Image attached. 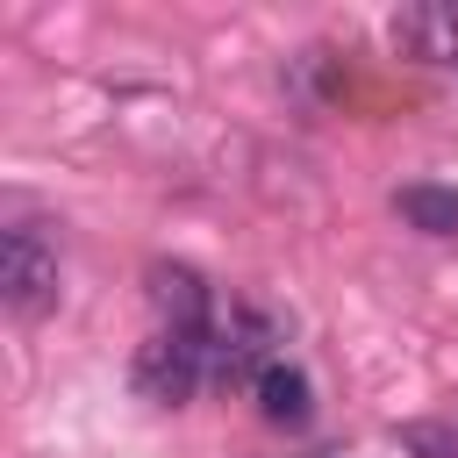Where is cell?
Wrapping results in <instances>:
<instances>
[{"label": "cell", "instance_id": "6da1fadb", "mask_svg": "<svg viewBox=\"0 0 458 458\" xmlns=\"http://www.w3.org/2000/svg\"><path fill=\"white\" fill-rule=\"evenodd\" d=\"M208 372H215V336H172V329H157V336L136 344V358H129V386H136L150 408H186Z\"/></svg>", "mask_w": 458, "mask_h": 458}, {"label": "cell", "instance_id": "277c9868", "mask_svg": "<svg viewBox=\"0 0 458 458\" xmlns=\"http://www.w3.org/2000/svg\"><path fill=\"white\" fill-rule=\"evenodd\" d=\"M250 401H258V415H265L272 429H301V422L315 415V386H308V372H301L293 358H272V365L250 379Z\"/></svg>", "mask_w": 458, "mask_h": 458}, {"label": "cell", "instance_id": "3957f363", "mask_svg": "<svg viewBox=\"0 0 458 458\" xmlns=\"http://www.w3.org/2000/svg\"><path fill=\"white\" fill-rule=\"evenodd\" d=\"M143 301L157 308V329H172V336H215V286L193 265L157 258L143 272Z\"/></svg>", "mask_w": 458, "mask_h": 458}, {"label": "cell", "instance_id": "5b68a950", "mask_svg": "<svg viewBox=\"0 0 458 458\" xmlns=\"http://www.w3.org/2000/svg\"><path fill=\"white\" fill-rule=\"evenodd\" d=\"M394 50L415 64H458V7H401Z\"/></svg>", "mask_w": 458, "mask_h": 458}, {"label": "cell", "instance_id": "8992f818", "mask_svg": "<svg viewBox=\"0 0 458 458\" xmlns=\"http://www.w3.org/2000/svg\"><path fill=\"white\" fill-rule=\"evenodd\" d=\"M394 208H401V222L422 229V236H458V186H429V179H415V186L394 193Z\"/></svg>", "mask_w": 458, "mask_h": 458}, {"label": "cell", "instance_id": "52a82bcc", "mask_svg": "<svg viewBox=\"0 0 458 458\" xmlns=\"http://www.w3.org/2000/svg\"><path fill=\"white\" fill-rule=\"evenodd\" d=\"M401 451L408 458H458V429L451 422H401Z\"/></svg>", "mask_w": 458, "mask_h": 458}, {"label": "cell", "instance_id": "7a4b0ae2", "mask_svg": "<svg viewBox=\"0 0 458 458\" xmlns=\"http://www.w3.org/2000/svg\"><path fill=\"white\" fill-rule=\"evenodd\" d=\"M0 301L14 322H36L57 308V243L36 222H14L0 236Z\"/></svg>", "mask_w": 458, "mask_h": 458}]
</instances>
